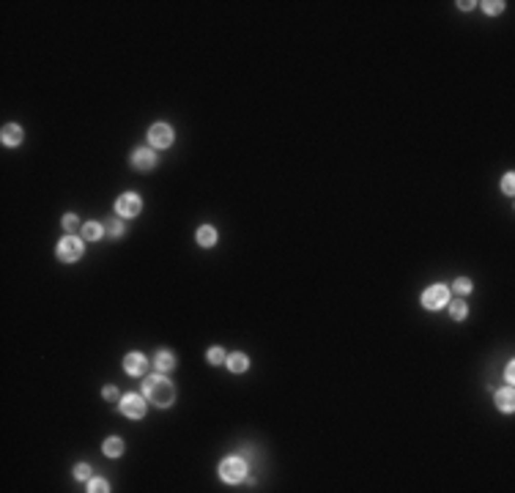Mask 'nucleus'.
Wrapping results in <instances>:
<instances>
[{
  "mask_svg": "<svg viewBox=\"0 0 515 493\" xmlns=\"http://www.w3.org/2000/svg\"><path fill=\"white\" fill-rule=\"evenodd\" d=\"M123 367H126L129 376H146V373H148V362H146V356H142V354H129L123 359Z\"/></svg>",
  "mask_w": 515,
  "mask_h": 493,
  "instance_id": "8",
  "label": "nucleus"
},
{
  "mask_svg": "<svg viewBox=\"0 0 515 493\" xmlns=\"http://www.w3.org/2000/svg\"><path fill=\"white\" fill-rule=\"evenodd\" d=\"M205 359H209L211 364H219V362H225L228 356H225V351H222V348H209V354H205Z\"/></svg>",
  "mask_w": 515,
  "mask_h": 493,
  "instance_id": "18",
  "label": "nucleus"
},
{
  "mask_svg": "<svg viewBox=\"0 0 515 493\" xmlns=\"http://www.w3.org/2000/svg\"><path fill=\"white\" fill-rule=\"evenodd\" d=\"M58 258L66 260V263H74V260L83 258V241L74 236H66L63 241L58 244Z\"/></svg>",
  "mask_w": 515,
  "mask_h": 493,
  "instance_id": "3",
  "label": "nucleus"
},
{
  "mask_svg": "<svg viewBox=\"0 0 515 493\" xmlns=\"http://www.w3.org/2000/svg\"><path fill=\"white\" fill-rule=\"evenodd\" d=\"M197 244H200V246H214V244H217V230L209 228V225H203L200 230H197Z\"/></svg>",
  "mask_w": 515,
  "mask_h": 493,
  "instance_id": "11",
  "label": "nucleus"
},
{
  "mask_svg": "<svg viewBox=\"0 0 515 493\" xmlns=\"http://www.w3.org/2000/svg\"><path fill=\"white\" fill-rule=\"evenodd\" d=\"M83 233H85L88 241H96V238H101V225L99 222H88V225L83 228Z\"/></svg>",
  "mask_w": 515,
  "mask_h": 493,
  "instance_id": "16",
  "label": "nucleus"
},
{
  "mask_svg": "<svg viewBox=\"0 0 515 493\" xmlns=\"http://www.w3.org/2000/svg\"><path fill=\"white\" fill-rule=\"evenodd\" d=\"M228 367H231L233 373H244V370H247V356H244V354L228 356Z\"/></svg>",
  "mask_w": 515,
  "mask_h": 493,
  "instance_id": "15",
  "label": "nucleus"
},
{
  "mask_svg": "<svg viewBox=\"0 0 515 493\" xmlns=\"http://www.w3.org/2000/svg\"><path fill=\"white\" fill-rule=\"evenodd\" d=\"M88 490H93V493H101V490H110V488H107V482H105V480L93 477V480H91V485H88Z\"/></svg>",
  "mask_w": 515,
  "mask_h": 493,
  "instance_id": "20",
  "label": "nucleus"
},
{
  "mask_svg": "<svg viewBox=\"0 0 515 493\" xmlns=\"http://www.w3.org/2000/svg\"><path fill=\"white\" fill-rule=\"evenodd\" d=\"M115 209H118V214H121V217H134V214L140 211V197L132 195V192H126V195L118 197Z\"/></svg>",
  "mask_w": 515,
  "mask_h": 493,
  "instance_id": "7",
  "label": "nucleus"
},
{
  "mask_svg": "<svg viewBox=\"0 0 515 493\" xmlns=\"http://www.w3.org/2000/svg\"><path fill=\"white\" fill-rule=\"evenodd\" d=\"M455 291H458V293H469V291H471V280H466V277L455 280Z\"/></svg>",
  "mask_w": 515,
  "mask_h": 493,
  "instance_id": "22",
  "label": "nucleus"
},
{
  "mask_svg": "<svg viewBox=\"0 0 515 493\" xmlns=\"http://www.w3.org/2000/svg\"><path fill=\"white\" fill-rule=\"evenodd\" d=\"M0 137H3L6 146H19V142H22V129H19L17 124H6L3 132H0Z\"/></svg>",
  "mask_w": 515,
  "mask_h": 493,
  "instance_id": "10",
  "label": "nucleus"
},
{
  "mask_svg": "<svg viewBox=\"0 0 515 493\" xmlns=\"http://www.w3.org/2000/svg\"><path fill=\"white\" fill-rule=\"evenodd\" d=\"M504 376H507V381H510V384H512V381H515V364H507Z\"/></svg>",
  "mask_w": 515,
  "mask_h": 493,
  "instance_id": "26",
  "label": "nucleus"
},
{
  "mask_svg": "<svg viewBox=\"0 0 515 493\" xmlns=\"http://www.w3.org/2000/svg\"><path fill=\"white\" fill-rule=\"evenodd\" d=\"M142 389H146L148 400H154L156 405H170L173 400H176V389H173V384L164 381V378H148L146 384H142Z\"/></svg>",
  "mask_w": 515,
  "mask_h": 493,
  "instance_id": "1",
  "label": "nucleus"
},
{
  "mask_svg": "<svg viewBox=\"0 0 515 493\" xmlns=\"http://www.w3.org/2000/svg\"><path fill=\"white\" fill-rule=\"evenodd\" d=\"M219 474H222L225 482H239L244 480V474H247V463H244V458H228L222 466H219Z\"/></svg>",
  "mask_w": 515,
  "mask_h": 493,
  "instance_id": "2",
  "label": "nucleus"
},
{
  "mask_svg": "<svg viewBox=\"0 0 515 493\" xmlns=\"http://www.w3.org/2000/svg\"><path fill=\"white\" fill-rule=\"evenodd\" d=\"M101 395H105V400H118V389L115 386H105V392H101Z\"/></svg>",
  "mask_w": 515,
  "mask_h": 493,
  "instance_id": "25",
  "label": "nucleus"
},
{
  "mask_svg": "<svg viewBox=\"0 0 515 493\" xmlns=\"http://www.w3.org/2000/svg\"><path fill=\"white\" fill-rule=\"evenodd\" d=\"M148 140H151V146H156V148H170L173 129H170L168 124H154L151 132H148Z\"/></svg>",
  "mask_w": 515,
  "mask_h": 493,
  "instance_id": "5",
  "label": "nucleus"
},
{
  "mask_svg": "<svg viewBox=\"0 0 515 493\" xmlns=\"http://www.w3.org/2000/svg\"><path fill=\"white\" fill-rule=\"evenodd\" d=\"M63 228H66V233L71 236L77 228H80V219H77L74 214H66V217H63Z\"/></svg>",
  "mask_w": 515,
  "mask_h": 493,
  "instance_id": "19",
  "label": "nucleus"
},
{
  "mask_svg": "<svg viewBox=\"0 0 515 493\" xmlns=\"http://www.w3.org/2000/svg\"><path fill=\"white\" fill-rule=\"evenodd\" d=\"M447 299H449V291L444 288V285H430V288L422 293V304H425L427 310H439V307H444V304H447Z\"/></svg>",
  "mask_w": 515,
  "mask_h": 493,
  "instance_id": "4",
  "label": "nucleus"
},
{
  "mask_svg": "<svg viewBox=\"0 0 515 493\" xmlns=\"http://www.w3.org/2000/svg\"><path fill=\"white\" fill-rule=\"evenodd\" d=\"M482 6H485V11H488V14H499V11L504 9L502 0H488V3H482Z\"/></svg>",
  "mask_w": 515,
  "mask_h": 493,
  "instance_id": "21",
  "label": "nucleus"
},
{
  "mask_svg": "<svg viewBox=\"0 0 515 493\" xmlns=\"http://www.w3.org/2000/svg\"><path fill=\"white\" fill-rule=\"evenodd\" d=\"M512 400H515V395H512L510 386L502 389V392H496V405H499L502 411H512V405H515Z\"/></svg>",
  "mask_w": 515,
  "mask_h": 493,
  "instance_id": "12",
  "label": "nucleus"
},
{
  "mask_svg": "<svg viewBox=\"0 0 515 493\" xmlns=\"http://www.w3.org/2000/svg\"><path fill=\"white\" fill-rule=\"evenodd\" d=\"M105 455H110V458H121L123 455V441L121 439H107L105 441Z\"/></svg>",
  "mask_w": 515,
  "mask_h": 493,
  "instance_id": "13",
  "label": "nucleus"
},
{
  "mask_svg": "<svg viewBox=\"0 0 515 493\" xmlns=\"http://www.w3.org/2000/svg\"><path fill=\"white\" fill-rule=\"evenodd\" d=\"M512 181H515V176H512V173H507V176H504V181H502V189H504L507 195H512V189H515V184H512Z\"/></svg>",
  "mask_w": 515,
  "mask_h": 493,
  "instance_id": "24",
  "label": "nucleus"
},
{
  "mask_svg": "<svg viewBox=\"0 0 515 493\" xmlns=\"http://www.w3.org/2000/svg\"><path fill=\"white\" fill-rule=\"evenodd\" d=\"M74 477H77V480H91V468L85 466V463H80V466L74 468Z\"/></svg>",
  "mask_w": 515,
  "mask_h": 493,
  "instance_id": "23",
  "label": "nucleus"
},
{
  "mask_svg": "<svg viewBox=\"0 0 515 493\" xmlns=\"http://www.w3.org/2000/svg\"><path fill=\"white\" fill-rule=\"evenodd\" d=\"M449 315H452V318H455V321H463V318H466V304H463V301H461V299H458V301H452V304H449Z\"/></svg>",
  "mask_w": 515,
  "mask_h": 493,
  "instance_id": "17",
  "label": "nucleus"
},
{
  "mask_svg": "<svg viewBox=\"0 0 515 493\" xmlns=\"http://www.w3.org/2000/svg\"><path fill=\"white\" fill-rule=\"evenodd\" d=\"M121 411H123V417L140 419L142 414H146V400H142L140 395H126L123 403H121Z\"/></svg>",
  "mask_w": 515,
  "mask_h": 493,
  "instance_id": "6",
  "label": "nucleus"
},
{
  "mask_svg": "<svg viewBox=\"0 0 515 493\" xmlns=\"http://www.w3.org/2000/svg\"><path fill=\"white\" fill-rule=\"evenodd\" d=\"M156 367L164 370V373L173 370V367H176V356H173L170 351H159V356H156Z\"/></svg>",
  "mask_w": 515,
  "mask_h": 493,
  "instance_id": "14",
  "label": "nucleus"
},
{
  "mask_svg": "<svg viewBox=\"0 0 515 493\" xmlns=\"http://www.w3.org/2000/svg\"><path fill=\"white\" fill-rule=\"evenodd\" d=\"M132 162H134V168H137V170H151L154 165H156V154H154V151H148V148H140V151H134Z\"/></svg>",
  "mask_w": 515,
  "mask_h": 493,
  "instance_id": "9",
  "label": "nucleus"
}]
</instances>
